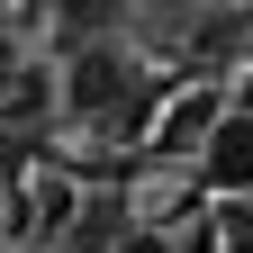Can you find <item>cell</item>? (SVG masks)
Instances as JSON below:
<instances>
[{
  "label": "cell",
  "instance_id": "6da1fadb",
  "mask_svg": "<svg viewBox=\"0 0 253 253\" xmlns=\"http://www.w3.org/2000/svg\"><path fill=\"white\" fill-rule=\"evenodd\" d=\"M63 100H73V118H136L145 82H136V63H126V45H82Z\"/></svg>",
  "mask_w": 253,
  "mask_h": 253
},
{
  "label": "cell",
  "instance_id": "7a4b0ae2",
  "mask_svg": "<svg viewBox=\"0 0 253 253\" xmlns=\"http://www.w3.org/2000/svg\"><path fill=\"white\" fill-rule=\"evenodd\" d=\"M199 181L226 190V199H244V190H253V109H226V118L208 126V145H199Z\"/></svg>",
  "mask_w": 253,
  "mask_h": 253
},
{
  "label": "cell",
  "instance_id": "3957f363",
  "mask_svg": "<svg viewBox=\"0 0 253 253\" xmlns=\"http://www.w3.org/2000/svg\"><path fill=\"white\" fill-rule=\"evenodd\" d=\"M217 118H226V100H217L208 82H199V90H172V100H163V126H154V145H172V154H181V145H208Z\"/></svg>",
  "mask_w": 253,
  "mask_h": 253
},
{
  "label": "cell",
  "instance_id": "277c9868",
  "mask_svg": "<svg viewBox=\"0 0 253 253\" xmlns=\"http://www.w3.org/2000/svg\"><path fill=\"white\" fill-rule=\"evenodd\" d=\"M54 18H63V27H73V37H82V45H100V37H109V27L126 18V0H54Z\"/></svg>",
  "mask_w": 253,
  "mask_h": 253
},
{
  "label": "cell",
  "instance_id": "5b68a950",
  "mask_svg": "<svg viewBox=\"0 0 253 253\" xmlns=\"http://www.w3.org/2000/svg\"><path fill=\"white\" fill-rule=\"evenodd\" d=\"M118 253H172L163 235H118Z\"/></svg>",
  "mask_w": 253,
  "mask_h": 253
},
{
  "label": "cell",
  "instance_id": "8992f818",
  "mask_svg": "<svg viewBox=\"0 0 253 253\" xmlns=\"http://www.w3.org/2000/svg\"><path fill=\"white\" fill-rule=\"evenodd\" d=\"M126 9H181V0H126Z\"/></svg>",
  "mask_w": 253,
  "mask_h": 253
},
{
  "label": "cell",
  "instance_id": "52a82bcc",
  "mask_svg": "<svg viewBox=\"0 0 253 253\" xmlns=\"http://www.w3.org/2000/svg\"><path fill=\"white\" fill-rule=\"evenodd\" d=\"M217 9H244V0H217Z\"/></svg>",
  "mask_w": 253,
  "mask_h": 253
}]
</instances>
